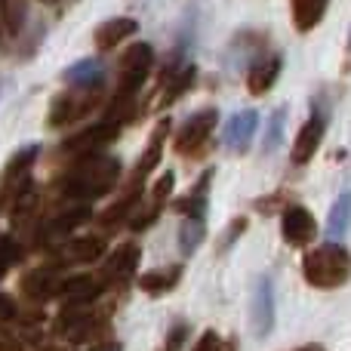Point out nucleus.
I'll return each instance as SVG.
<instances>
[{"instance_id": "nucleus-1", "label": "nucleus", "mask_w": 351, "mask_h": 351, "mask_svg": "<svg viewBox=\"0 0 351 351\" xmlns=\"http://www.w3.org/2000/svg\"><path fill=\"white\" fill-rule=\"evenodd\" d=\"M117 179H121V160L105 152H96L74 160L71 170L59 179V194L65 200L93 204V200L114 191Z\"/></svg>"}, {"instance_id": "nucleus-2", "label": "nucleus", "mask_w": 351, "mask_h": 351, "mask_svg": "<svg viewBox=\"0 0 351 351\" xmlns=\"http://www.w3.org/2000/svg\"><path fill=\"white\" fill-rule=\"evenodd\" d=\"M154 68V49L152 43H142L136 40L127 53L121 56V65H117V93L111 99L108 111H105V121H114V123H127L136 117V99H139L142 84L148 80Z\"/></svg>"}, {"instance_id": "nucleus-3", "label": "nucleus", "mask_w": 351, "mask_h": 351, "mask_svg": "<svg viewBox=\"0 0 351 351\" xmlns=\"http://www.w3.org/2000/svg\"><path fill=\"white\" fill-rule=\"evenodd\" d=\"M56 336L71 346H93L108 342L111 333V308L96 302H68L53 324Z\"/></svg>"}, {"instance_id": "nucleus-4", "label": "nucleus", "mask_w": 351, "mask_h": 351, "mask_svg": "<svg viewBox=\"0 0 351 351\" xmlns=\"http://www.w3.org/2000/svg\"><path fill=\"white\" fill-rule=\"evenodd\" d=\"M302 274L315 290H336L351 278V253L342 243H324L302 259Z\"/></svg>"}, {"instance_id": "nucleus-5", "label": "nucleus", "mask_w": 351, "mask_h": 351, "mask_svg": "<svg viewBox=\"0 0 351 351\" xmlns=\"http://www.w3.org/2000/svg\"><path fill=\"white\" fill-rule=\"evenodd\" d=\"M105 99V84H68L59 96L49 102V117L47 123L53 130L71 127L90 111H96Z\"/></svg>"}, {"instance_id": "nucleus-6", "label": "nucleus", "mask_w": 351, "mask_h": 351, "mask_svg": "<svg viewBox=\"0 0 351 351\" xmlns=\"http://www.w3.org/2000/svg\"><path fill=\"white\" fill-rule=\"evenodd\" d=\"M216 123H219V111L216 108H200L182 123V130L176 133L173 139V148L176 154L182 158H197L204 154V148L210 145L213 133H216Z\"/></svg>"}, {"instance_id": "nucleus-7", "label": "nucleus", "mask_w": 351, "mask_h": 351, "mask_svg": "<svg viewBox=\"0 0 351 351\" xmlns=\"http://www.w3.org/2000/svg\"><path fill=\"white\" fill-rule=\"evenodd\" d=\"M40 154L37 145H28L22 152H16L6 164V173H3V188H0V204L6 200H16L19 194L31 191V170H34V160Z\"/></svg>"}, {"instance_id": "nucleus-8", "label": "nucleus", "mask_w": 351, "mask_h": 351, "mask_svg": "<svg viewBox=\"0 0 351 351\" xmlns=\"http://www.w3.org/2000/svg\"><path fill=\"white\" fill-rule=\"evenodd\" d=\"M139 262H142V247L133 241L127 243H117L114 250L108 253V259L102 262V280L108 287H123L127 280L136 278V271H139Z\"/></svg>"}, {"instance_id": "nucleus-9", "label": "nucleus", "mask_w": 351, "mask_h": 351, "mask_svg": "<svg viewBox=\"0 0 351 351\" xmlns=\"http://www.w3.org/2000/svg\"><path fill=\"white\" fill-rule=\"evenodd\" d=\"M173 188H176V173L173 170L160 173L158 182L152 185V194H148V200L133 210V216H130V222H127L130 228H133V231H145L148 225L158 222V216L167 210V200H170Z\"/></svg>"}, {"instance_id": "nucleus-10", "label": "nucleus", "mask_w": 351, "mask_h": 351, "mask_svg": "<svg viewBox=\"0 0 351 351\" xmlns=\"http://www.w3.org/2000/svg\"><path fill=\"white\" fill-rule=\"evenodd\" d=\"M194 77H197L194 62L176 53L170 59V65L164 68V74H160V99H158L160 108H167V105H173L176 99L185 96V93L194 86Z\"/></svg>"}, {"instance_id": "nucleus-11", "label": "nucleus", "mask_w": 351, "mask_h": 351, "mask_svg": "<svg viewBox=\"0 0 351 351\" xmlns=\"http://www.w3.org/2000/svg\"><path fill=\"white\" fill-rule=\"evenodd\" d=\"M117 136H121V123L102 121V123H96V127L84 130V133H77V136H68V139L59 145V152L71 154V158H86V154H96V152H102L105 145H111Z\"/></svg>"}, {"instance_id": "nucleus-12", "label": "nucleus", "mask_w": 351, "mask_h": 351, "mask_svg": "<svg viewBox=\"0 0 351 351\" xmlns=\"http://www.w3.org/2000/svg\"><path fill=\"white\" fill-rule=\"evenodd\" d=\"M167 133H170V117H160L158 127L152 130V139H148L145 152L139 154V164H136V170H133V176H130L127 185H133V188H145L148 176L158 170L160 158H164V142H167Z\"/></svg>"}, {"instance_id": "nucleus-13", "label": "nucleus", "mask_w": 351, "mask_h": 351, "mask_svg": "<svg viewBox=\"0 0 351 351\" xmlns=\"http://www.w3.org/2000/svg\"><path fill=\"white\" fill-rule=\"evenodd\" d=\"M108 253V241L102 234H84V237H71L65 241L59 250H56V259L62 265H86V262H96Z\"/></svg>"}, {"instance_id": "nucleus-14", "label": "nucleus", "mask_w": 351, "mask_h": 351, "mask_svg": "<svg viewBox=\"0 0 351 351\" xmlns=\"http://www.w3.org/2000/svg\"><path fill=\"white\" fill-rule=\"evenodd\" d=\"M280 231H284V241L290 247H305L317 237V222L305 206L293 204L284 210V219H280Z\"/></svg>"}, {"instance_id": "nucleus-15", "label": "nucleus", "mask_w": 351, "mask_h": 351, "mask_svg": "<svg viewBox=\"0 0 351 351\" xmlns=\"http://www.w3.org/2000/svg\"><path fill=\"white\" fill-rule=\"evenodd\" d=\"M62 280L65 278H59L56 265H40V268H34V271H28L22 278V293L34 305H43V302H49V299L59 296Z\"/></svg>"}, {"instance_id": "nucleus-16", "label": "nucleus", "mask_w": 351, "mask_h": 351, "mask_svg": "<svg viewBox=\"0 0 351 351\" xmlns=\"http://www.w3.org/2000/svg\"><path fill=\"white\" fill-rule=\"evenodd\" d=\"M250 321H253V333L259 336H268L274 327V290H271V280L268 278H259L253 290V302H250Z\"/></svg>"}, {"instance_id": "nucleus-17", "label": "nucleus", "mask_w": 351, "mask_h": 351, "mask_svg": "<svg viewBox=\"0 0 351 351\" xmlns=\"http://www.w3.org/2000/svg\"><path fill=\"white\" fill-rule=\"evenodd\" d=\"M182 274H185L182 262H170V265H158L152 271H142L136 278V287L142 293H148V296H167V293H173L179 287Z\"/></svg>"}, {"instance_id": "nucleus-18", "label": "nucleus", "mask_w": 351, "mask_h": 351, "mask_svg": "<svg viewBox=\"0 0 351 351\" xmlns=\"http://www.w3.org/2000/svg\"><path fill=\"white\" fill-rule=\"evenodd\" d=\"M108 290V284L102 280V274H77V278H65L59 287V299L62 302H96L102 293Z\"/></svg>"}, {"instance_id": "nucleus-19", "label": "nucleus", "mask_w": 351, "mask_h": 351, "mask_svg": "<svg viewBox=\"0 0 351 351\" xmlns=\"http://www.w3.org/2000/svg\"><path fill=\"white\" fill-rule=\"evenodd\" d=\"M324 142V117L321 114H311L308 121L302 123V130L296 133V142H293V164H308L315 158V152L321 148Z\"/></svg>"}, {"instance_id": "nucleus-20", "label": "nucleus", "mask_w": 351, "mask_h": 351, "mask_svg": "<svg viewBox=\"0 0 351 351\" xmlns=\"http://www.w3.org/2000/svg\"><path fill=\"white\" fill-rule=\"evenodd\" d=\"M256 127H259V114L256 111H237L228 121V127H225V145L234 154H243L250 148V142H253Z\"/></svg>"}, {"instance_id": "nucleus-21", "label": "nucleus", "mask_w": 351, "mask_h": 351, "mask_svg": "<svg viewBox=\"0 0 351 351\" xmlns=\"http://www.w3.org/2000/svg\"><path fill=\"white\" fill-rule=\"evenodd\" d=\"M213 179H216V170H204L197 176V182L191 185V191L173 204V210L179 213V216H206V204H210V182Z\"/></svg>"}, {"instance_id": "nucleus-22", "label": "nucleus", "mask_w": 351, "mask_h": 351, "mask_svg": "<svg viewBox=\"0 0 351 351\" xmlns=\"http://www.w3.org/2000/svg\"><path fill=\"white\" fill-rule=\"evenodd\" d=\"M136 31H139V22L130 16H114L108 19V22H102L96 28V34H93V43H96L102 53H108V49H114L117 43H123L127 37H133Z\"/></svg>"}, {"instance_id": "nucleus-23", "label": "nucleus", "mask_w": 351, "mask_h": 351, "mask_svg": "<svg viewBox=\"0 0 351 351\" xmlns=\"http://www.w3.org/2000/svg\"><path fill=\"white\" fill-rule=\"evenodd\" d=\"M280 74V56H262L250 65V74H247V86L253 96H265L268 90L274 86Z\"/></svg>"}, {"instance_id": "nucleus-24", "label": "nucleus", "mask_w": 351, "mask_h": 351, "mask_svg": "<svg viewBox=\"0 0 351 351\" xmlns=\"http://www.w3.org/2000/svg\"><path fill=\"white\" fill-rule=\"evenodd\" d=\"M93 216V210L90 206H71V210H62L56 219H49L47 225L40 228V241H53V237H65V234H71L77 225H84L86 219Z\"/></svg>"}, {"instance_id": "nucleus-25", "label": "nucleus", "mask_w": 351, "mask_h": 351, "mask_svg": "<svg viewBox=\"0 0 351 351\" xmlns=\"http://www.w3.org/2000/svg\"><path fill=\"white\" fill-rule=\"evenodd\" d=\"M330 0H290V12H293V25L296 31H311L321 25V19L327 16Z\"/></svg>"}, {"instance_id": "nucleus-26", "label": "nucleus", "mask_w": 351, "mask_h": 351, "mask_svg": "<svg viewBox=\"0 0 351 351\" xmlns=\"http://www.w3.org/2000/svg\"><path fill=\"white\" fill-rule=\"evenodd\" d=\"M204 237H206L204 216H185V222H182V228H179V253L182 256L197 253V247L204 243Z\"/></svg>"}, {"instance_id": "nucleus-27", "label": "nucleus", "mask_w": 351, "mask_h": 351, "mask_svg": "<svg viewBox=\"0 0 351 351\" xmlns=\"http://www.w3.org/2000/svg\"><path fill=\"white\" fill-rule=\"evenodd\" d=\"M65 84H105V68L99 59H80L65 68Z\"/></svg>"}, {"instance_id": "nucleus-28", "label": "nucleus", "mask_w": 351, "mask_h": 351, "mask_svg": "<svg viewBox=\"0 0 351 351\" xmlns=\"http://www.w3.org/2000/svg\"><path fill=\"white\" fill-rule=\"evenodd\" d=\"M0 16H3V28L10 34H19L25 25V0H0Z\"/></svg>"}, {"instance_id": "nucleus-29", "label": "nucleus", "mask_w": 351, "mask_h": 351, "mask_svg": "<svg viewBox=\"0 0 351 351\" xmlns=\"http://www.w3.org/2000/svg\"><path fill=\"white\" fill-rule=\"evenodd\" d=\"M191 351H237V342L228 339V336H222V333H216V330H204Z\"/></svg>"}, {"instance_id": "nucleus-30", "label": "nucleus", "mask_w": 351, "mask_h": 351, "mask_svg": "<svg viewBox=\"0 0 351 351\" xmlns=\"http://www.w3.org/2000/svg\"><path fill=\"white\" fill-rule=\"evenodd\" d=\"M348 222H351V194L336 200L333 213H330V231H333V234H342V231L348 228Z\"/></svg>"}, {"instance_id": "nucleus-31", "label": "nucleus", "mask_w": 351, "mask_h": 351, "mask_svg": "<svg viewBox=\"0 0 351 351\" xmlns=\"http://www.w3.org/2000/svg\"><path fill=\"white\" fill-rule=\"evenodd\" d=\"M19 259H22V247H19L12 237H0V280L6 278V271H10Z\"/></svg>"}, {"instance_id": "nucleus-32", "label": "nucleus", "mask_w": 351, "mask_h": 351, "mask_svg": "<svg viewBox=\"0 0 351 351\" xmlns=\"http://www.w3.org/2000/svg\"><path fill=\"white\" fill-rule=\"evenodd\" d=\"M188 333H191V327H188L185 321L173 324L170 333H167V339H164V346H160V351H182V346L188 342Z\"/></svg>"}, {"instance_id": "nucleus-33", "label": "nucleus", "mask_w": 351, "mask_h": 351, "mask_svg": "<svg viewBox=\"0 0 351 351\" xmlns=\"http://www.w3.org/2000/svg\"><path fill=\"white\" fill-rule=\"evenodd\" d=\"M0 351H37V348H31L25 339L6 333V330H0Z\"/></svg>"}, {"instance_id": "nucleus-34", "label": "nucleus", "mask_w": 351, "mask_h": 351, "mask_svg": "<svg viewBox=\"0 0 351 351\" xmlns=\"http://www.w3.org/2000/svg\"><path fill=\"white\" fill-rule=\"evenodd\" d=\"M247 228V219H234V222L228 225V228H225V237H222V250L225 247H231V243L237 241V237H241V231Z\"/></svg>"}, {"instance_id": "nucleus-35", "label": "nucleus", "mask_w": 351, "mask_h": 351, "mask_svg": "<svg viewBox=\"0 0 351 351\" xmlns=\"http://www.w3.org/2000/svg\"><path fill=\"white\" fill-rule=\"evenodd\" d=\"M280 127H284V111H278V114H274V121H271V130H268V142H265L268 152H271V148L280 142Z\"/></svg>"}, {"instance_id": "nucleus-36", "label": "nucleus", "mask_w": 351, "mask_h": 351, "mask_svg": "<svg viewBox=\"0 0 351 351\" xmlns=\"http://www.w3.org/2000/svg\"><path fill=\"white\" fill-rule=\"evenodd\" d=\"M43 3H49V6H65L68 0H43Z\"/></svg>"}, {"instance_id": "nucleus-37", "label": "nucleus", "mask_w": 351, "mask_h": 351, "mask_svg": "<svg viewBox=\"0 0 351 351\" xmlns=\"http://www.w3.org/2000/svg\"><path fill=\"white\" fill-rule=\"evenodd\" d=\"M299 351H317V348H299Z\"/></svg>"}]
</instances>
